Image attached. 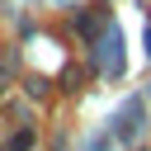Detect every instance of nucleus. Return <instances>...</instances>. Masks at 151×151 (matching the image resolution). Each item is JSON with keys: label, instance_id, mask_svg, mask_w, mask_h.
Listing matches in <instances>:
<instances>
[{"label": "nucleus", "instance_id": "obj_1", "mask_svg": "<svg viewBox=\"0 0 151 151\" xmlns=\"http://www.w3.org/2000/svg\"><path fill=\"white\" fill-rule=\"evenodd\" d=\"M99 61H104V71H118V28L104 33V42H99Z\"/></svg>", "mask_w": 151, "mask_h": 151}, {"label": "nucleus", "instance_id": "obj_2", "mask_svg": "<svg viewBox=\"0 0 151 151\" xmlns=\"http://www.w3.org/2000/svg\"><path fill=\"white\" fill-rule=\"evenodd\" d=\"M137 118H142V104H137V99H132V104H127V109H123V118H118V132H123V137H137V127H142V123H137Z\"/></svg>", "mask_w": 151, "mask_h": 151}]
</instances>
